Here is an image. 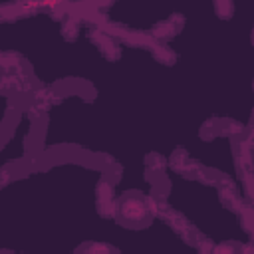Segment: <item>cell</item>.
<instances>
[{"mask_svg":"<svg viewBox=\"0 0 254 254\" xmlns=\"http://www.w3.org/2000/svg\"><path fill=\"white\" fill-rule=\"evenodd\" d=\"M117 216L129 226H147L153 220L151 206L139 192H125L117 202Z\"/></svg>","mask_w":254,"mask_h":254,"instance_id":"cell-1","label":"cell"}]
</instances>
